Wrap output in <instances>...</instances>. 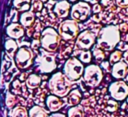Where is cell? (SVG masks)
<instances>
[{
  "instance_id": "cell-33",
  "label": "cell",
  "mask_w": 128,
  "mask_h": 117,
  "mask_svg": "<svg viewBox=\"0 0 128 117\" xmlns=\"http://www.w3.org/2000/svg\"><path fill=\"white\" fill-rule=\"evenodd\" d=\"M13 88L16 89V92H19V88H20V82L18 80H15L13 82Z\"/></svg>"
},
{
  "instance_id": "cell-8",
  "label": "cell",
  "mask_w": 128,
  "mask_h": 117,
  "mask_svg": "<svg viewBox=\"0 0 128 117\" xmlns=\"http://www.w3.org/2000/svg\"><path fill=\"white\" fill-rule=\"evenodd\" d=\"M91 12V7L86 2H79L72 6L71 17L74 21H83L85 20Z\"/></svg>"
},
{
  "instance_id": "cell-23",
  "label": "cell",
  "mask_w": 128,
  "mask_h": 117,
  "mask_svg": "<svg viewBox=\"0 0 128 117\" xmlns=\"http://www.w3.org/2000/svg\"><path fill=\"white\" fill-rule=\"evenodd\" d=\"M5 48H6V51L8 52V54L10 56H13V54L15 53L16 49H17V44L14 40H7L6 43H5Z\"/></svg>"
},
{
  "instance_id": "cell-22",
  "label": "cell",
  "mask_w": 128,
  "mask_h": 117,
  "mask_svg": "<svg viewBox=\"0 0 128 117\" xmlns=\"http://www.w3.org/2000/svg\"><path fill=\"white\" fill-rule=\"evenodd\" d=\"M68 117H84V112L80 106H75L68 111Z\"/></svg>"
},
{
  "instance_id": "cell-9",
  "label": "cell",
  "mask_w": 128,
  "mask_h": 117,
  "mask_svg": "<svg viewBox=\"0 0 128 117\" xmlns=\"http://www.w3.org/2000/svg\"><path fill=\"white\" fill-rule=\"evenodd\" d=\"M32 59H33L32 52L24 47L20 48L15 55V62L17 66L21 69H26L30 67L32 64Z\"/></svg>"
},
{
  "instance_id": "cell-27",
  "label": "cell",
  "mask_w": 128,
  "mask_h": 117,
  "mask_svg": "<svg viewBox=\"0 0 128 117\" xmlns=\"http://www.w3.org/2000/svg\"><path fill=\"white\" fill-rule=\"evenodd\" d=\"M117 108H118V104H117L116 101H112V100H110V101L107 102L106 109H107L108 111H110V112H114V111L117 110Z\"/></svg>"
},
{
  "instance_id": "cell-28",
  "label": "cell",
  "mask_w": 128,
  "mask_h": 117,
  "mask_svg": "<svg viewBox=\"0 0 128 117\" xmlns=\"http://www.w3.org/2000/svg\"><path fill=\"white\" fill-rule=\"evenodd\" d=\"M16 101L17 100H16V97L14 95H12L11 93H9L7 95V97H6V104H7L8 107H12L16 103Z\"/></svg>"
},
{
  "instance_id": "cell-17",
  "label": "cell",
  "mask_w": 128,
  "mask_h": 117,
  "mask_svg": "<svg viewBox=\"0 0 128 117\" xmlns=\"http://www.w3.org/2000/svg\"><path fill=\"white\" fill-rule=\"evenodd\" d=\"M40 83H41V78H40V76H38L36 74H31L26 80V85L30 89L37 88L40 85Z\"/></svg>"
},
{
  "instance_id": "cell-30",
  "label": "cell",
  "mask_w": 128,
  "mask_h": 117,
  "mask_svg": "<svg viewBox=\"0 0 128 117\" xmlns=\"http://www.w3.org/2000/svg\"><path fill=\"white\" fill-rule=\"evenodd\" d=\"M115 2L119 7L122 8H126L128 5V0H115Z\"/></svg>"
},
{
  "instance_id": "cell-25",
  "label": "cell",
  "mask_w": 128,
  "mask_h": 117,
  "mask_svg": "<svg viewBox=\"0 0 128 117\" xmlns=\"http://www.w3.org/2000/svg\"><path fill=\"white\" fill-rule=\"evenodd\" d=\"M92 53H93V56L95 57V59L98 60V61H102V60H104V58H105V53H104V51H103L102 49H100L99 47H98V48H94Z\"/></svg>"
},
{
  "instance_id": "cell-1",
  "label": "cell",
  "mask_w": 128,
  "mask_h": 117,
  "mask_svg": "<svg viewBox=\"0 0 128 117\" xmlns=\"http://www.w3.org/2000/svg\"><path fill=\"white\" fill-rule=\"evenodd\" d=\"M120 41V32L117 26L110 25L101 30L97 44L100 49H104L106 51L112 50Z\"/></svg>"
},
{
  "instance_id": "cell-10",
  "label": "cell",
  "mask_w": 128,
  "mask_h": 117,
  "mask_svg": "<svg viewBox=\"0 0 128 117\" xmlns=\"http://www.w3.org/2000/svg\"><path fill=\"white\" fill-rule=\"evenodd\" d=\"M109 92L113 99H115L116 101H122L126 98L128 94V87L125 82L116 81L110 85Z\"/></svg>"
},
{
  "instance_id": "cell-18",
  "label": "cell",
  "mask_w": 128,
  "mask_h": 117,
  "mask_svg": "<svg viewBox=\"0 0 128 117\" xmlns=\"http://www.w3.org/2000/svg\"><path fill=\"white\" fill-rule=\"evenodd\" d=\"M80 99H81V93L78 89H74L70 92L69 96H68V103L72 106L74 105H77L79 102H80Z\"/></svg>"
},
{
  "instance_id": "cell-24",
  "label": "cell",
  "mask_w": 128,
  "mask_h": 117,
  "mask_svg": "<svg viewBox=\"0 0 128 117\" xmlns=\"http://www.w3.org/2000/svg\"><path fill=\"white\" fill-rule=\"evenodd\" d=\"M91 58H92V54L89 50H86V51H82L80 52V55H79V61H82L84 63H89L91 61Z\"/></svg>"
},
{
  "instance_id": "cell-16",
  "label": "cell",
  "mask_w": 128,
  "mask_h": 117,
  "mask_svg": "<svg viewBox=\"0 0 128 117\" xmlns=\"http://www.w3.org/2000/svg\"><path fill=\"white\" fill-rule=\"evenodd\" d=\"M34 21H35V15L33 12H24L20 16L21 26L29 27L34 23Z\"/></svg>"
},
{
  "instance_id": "cell-20",
  "label": "cell",
  "mask_w": 128,
  "mask_h": 117,
  "mask_svg": "<svg viewBox=\"0 0 128 117\" xmlns=\"http://www.w3.org/2000/svg\"><path fill=\"white\" fill-rule=\"evenodd\" d=\"M30 0H14V6L19 11H26L29 9Z\"/></svg>"
},
{
  "instance_id": "cell-6",
  "label": "cell",
  "mask_w": 128,
  "mask_h": 117,
  "mask_svg": "<svg viewBox=\"0 0 128 117\" xmlns=\"http://www.w3.org/2000/svg\"><path fill=\"white\" fill-rule=\"evenodd\" d=\"M83 72H84V76H83L84 81L89 86L95 87V86L99 85L100 82L102 81V78H103L102 71L96 65H89V66H87L83 70Z\"/></svg>"
},
{
  "instance_id": "cell-35",
  "label": "cell",
  "mask_w": 128,
  "mask_h": 117,
  "mask_svg": "<svg viewBox=\"0 0 128 117\" xmlns=\"http://www.w3.org/2000/svg\"><path fill=\"white\" fill-rule=\"evenodd\" d=\"M50 117H65V116L61 113H55V114H52Z\"/></svg>"
},
{
  "instance_id": "cell-29",
  "label": "cell",
  "mask_w": 128,
  "mask_h": 117,
  "mask_svg": "<svg viewBox=\"0 0 128 117\" xmlns=\"http://www.w3.org/2000/svg\"><path fill=\"white\" fill-rule=\"evenodd\" d=\"M42 9V3L41 1H37L32 5V10L33 11H40Z\"/></svg>"
},
{
  "instance_id": "cell-32",
  "label": "cell",
  "mask_w": 128,
  "mask_h": 117,
  "mask_svg": "<svg viewBox=\"0 0 128 117\" xmlns=\"http://www.w3.org/2000/svg\"><path fill=\"white\" fill-rule=\"evenodd\" d=\"M92 10H93L94 13H99V12L101 11V6H100L99 4H95V5L93 6Z\"/></svg>"
},
{
  "instance_id": "cell-15",
  "label": "cell",
  "mask_w": 128,
  "mask_h": 117,
  "mask_svg": "<svg viewBox=\"0 0 128 117\" xmlns=\"http://www.w3.org/2000/svg\"><path fill=\"white\" fill-rule=\"evenodd\" d=\"M46 105H47V107L50 111H57L62 107L63 103L57 96L50 95L46 99Z\"/></svg>"
},
{
  "instance_id": "cell-2",
  "label": "cell",
  "mask_w": 128,
  "mask_h": 117,
  "mask_svg": "<svg viewBox=\"0 0 128 117\" xmlns=\"http://www.w3.org/2000/svg\"><path fill=\"white\" fill-rule=\"evenodd\" d=\"M49 89L57 97L66 96L72 87V81L67 79L62 72H57L52 75L48 82Z\"/></svg>"
},
{
  "instance_id": "cell-21",
  "label": "cell",
  "mask_w": 128,
  "mask_h": 117,
  "mask_svg": "<svg viewBox=\"0 0 128 117\" xmlns=\"http://www.w3.org/2000/svg\"><path fill=\"white\" fill-rule=\"evenodd\" d=\"M11 117H28V113L24 107L17 106L12 110Z\"/></svg>"
},
{
  "instance_id": "cell-13",
  "label": "cell",
  "mask_w": 128,
  "mask_h": 117,
  "mask_svg": "<svg viewBox=\"0 0 128 117\" xmlns=\"http://www.w3.org/2000/svg\"><path fill=\"white\" fill-rule=\"evenodd\" d=\"M7 34L14 39H19L24 35V29L20 24L12 23L7 27Z\"/></svg>"
},
{
  "instance_id": "cell-19",
  "label": "cell",
  "mask_w": 128,
  "mask_h": 117,
  "mask_svg": "<svg viewBox=\"0 0 128 117\" xmlns=\"http://www.w3.org/2000/svg\"><path fill=\"white\" fill-rule=\"evenodd\" d=\"M28 117H48V114L45 109L39 106H34L29 111Z\"/></svg>"
},
{
  "instance_id": "cell-34",
  "label": "cell",
  "mask_w": 128,
  "mask_h": 117,
  "mask_svg": "<svg viewBox=\"0 0 128 117\" xmlns=\"http://www.w3.org/2000/svg\"><path fill=\"white\" fill-rule=\"evenodd\" d=\"M118 47H119V50H120V51H122V50H127V45H126V43H124V42H121Z\"/></svg>"
},
{
  "instance_id": "cell-11",
  "label": "cell",
  "mask_w": 128,
  "mask_h": 117,
  "mask_svg": "<svg viewBox=\"0 0 128 117\" xmlns=\"http://www.w3.org/2000/svg\"><path fill=\"white\" fill-rule=\"evenodd\" d=\"M94 42H95V35L90 31H83L77 37L76 45L80 49L88 50L89 48L92 47Z\"/></svg>"
},
{
  "instance_id": "cell-4",
  "label": "cell",
  "mask_w": 128,
  "mask_h": 117,
  "mask_svg": "<svg viewBox=\"0 0 128 117\" xmlns=\"http://www.w3.org/2000/svg\"><path fill=\"white\" fill-rule=\"evenodd\" d=\"M64 75L70 81H75L81 77L83 73V64L77 58H70L64 64Z\"/></svg>"
},
{
  "instance_id": "cell-31",
  "label": "cell",
  "mask_w": 128,
  "mask_h": 117,
  "mask_svg": "<svg viewBox=\"0 0 128 117\" xmlns=\"http://www.w3.org/2000/svg\"><path fill=\"white\" fill-rule=\"evenodd\" d=\"M127 29H128V25H127V23H122V24H120L119 27H118L119 32H122V33H125V32L127 31Z\"/></svg>"
},
{
  "instance_id": "cell-26",
  "label": "cell",
  "mask_w": 128,
  "mask_h": 117,
  "mask_svg": "<svg viewBox=\"0 0 128 117\" xmlns=\"http://www.w3.org/2000/svg\"><path fill=\"white\" fill-rule=\"evenodd\" d=\"M122 58V53L121 51H114L111 55H110V62L112 63H116L118 61H120V59Z\"/></svg>"
},
{
  "instance_id": "cell-14",
  "label": "cell",
  "mask_w": 128,
  "mask_h": 117,
  "mask_svg": "<svg viewBox=\"0 0 128 117\" xmlns=\"http://www.w3.org/2000/svg\"><path fill=\"white\" fill-rule=\"evenodd\" d=\"M69 9H70V5L67 1H60L58 3L55 4V7H54V12L57 14L58 17L60 18H63V17H66L68 15V12H69Z\"/></svg>"
},
{
  "instance_id": "cell-36",
  "label": "cell",
  "mask_w": 128,
  "mask_h": 117,
  "mask_svg": "<svg viewBox=\"0 0 128 117\" xmlns=\"http://www.w3.org/2000/svg\"><path fill=\"white\" fill-rule=\"evenodd\" d=\"M70 2H75V1H77V0H69Z\"/></svg>"
},
{
  "instance_id": "cell-3",
  "label": "cell",
  "mask_w": 128,
  "mask_h": 117,
  "mask_svg": "<svg viewBox=\"0 0 128 117\" xmlns=\"http://www.w3.org/2000/svg\"><path fill=\"white\" fill-rule=\"evenodd\" d=\"M40 43L43 49L49 52H54L59 46L60 36L53 28H46L41 34Z\"/></svg>"
},
{
  "instance_id": "cell-12",
  "label": "cell",
  "mask_w": 128,
  "mask_h": 117,
  "mask_svg": "<svg viewBox=\"0 0 128 117\" xmlns=\"http://www.w3.org/2000/svg\"><path fill=\"white\" fill-rule=\"evenodd\" d=\"M127 73V64L126 62L123 61H118L116 62L113 67H112V75L116 79H121L125 77Z\"/></svg>"
},
{
  "instance_id": "cell-5",
  "label": "cell",
  "mask_w": 128,
  "mask_h": 117,
  "mask_svg": "<svg viewBox=\"0 0 128 117\" xmlns=\"http://www.w3.org/2000/svg\"><path fill=\"white\" fill-rule=\"evenodd\" d=\"M58 32V35L64 40H73L78 35L79 27L76 21L65 20L60 24Z\"/></svg>"
},
{
  "instance_id": "cell-37",
  "label": "cell",
  "mask_w": 128,
  "mask_h": 117,
  "mask_svg": "<svg viewBox=\"0 0 128 117\" xmlns=\"http://www.w3.org/2000/svg\"><path fill=\"white\" fill-rule=\"evenodd\" d=\"M42 1H46V0H42Z\"/></svg>"
},
{
  "instance_id": "cell-7",
  "label": "cell",
  "mask_w": 128,
  "mask_h": 117,
  "mask_svg": "<svg viewBox=\"0 0 128 117\" xmlns=\"http://www.w3.org/2000/svg\"><path fill=\"white\" fill-rule=\"evenodd\" d=\"M38 70L42 73H50L56 68V61L53 55L48 53H42L36 59Z\"/></svg>"
}]
</instances>
